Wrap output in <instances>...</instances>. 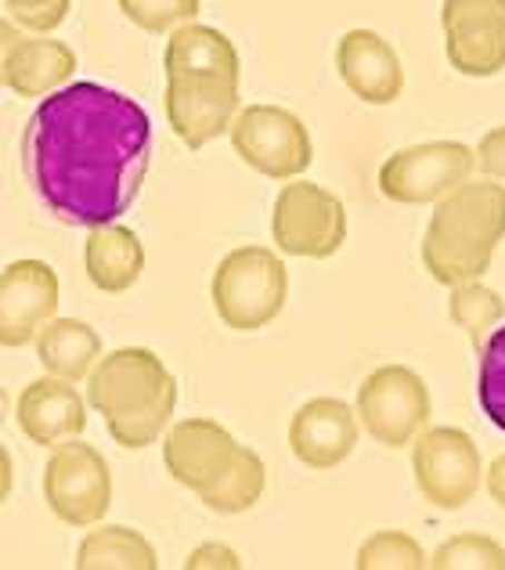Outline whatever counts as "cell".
<instances>
[{"label": "cell", "mask_w": 505, "mask_h": 570, "mask_svg": "<svg viewBox=\"0 0 505 570\" xmlns=\"http://www.w3.org/2000/svg\"><path fill=\"white\" fill-rule=\"evenodd\" d=\"M473 153H477V167L484 170V177L505 185V127L487 130Z\"/></svg>", "instance_id": "29"}, {"label": "cell", "mask_w": 505, "mask_h": 570, "mask_svg": "<svg viewBox=\"0 0 505 570\" xmlns=\"http://www.w3.org/2000/svg\"><path fill=\"white\" fill-rule=\"evenodd\" d=\"M11 491H14V462L8 455V448L0 444V505L11 499Z\"/></svg>", "instance_id": "32"}, {"label": "cell", "mask_w": 505, "mask_h": 570, "mask_svg": "<svg viewBox=\"0 0 505 570\" xmlns=\"http://www.w3.org/2000/svg\"><path fill=\"white\" fill-rule=\"evenodd\" d=\"M354 567L358 570H423L426 552L408 531H376L368 542H362Z\"/></svg>", "instance_id": "25"}, {"label": "cell", "mask_w": 505, "mask_h": 570, "mask_svg": "<svg viewBox=\"0 0 505 570\" xmlns=\"http://www.w3.org/2000/svg\"><path fill=\"white\" fill-rule=\"evenodd\" d=\"M336 69L347 91L365 105H394L405 91L400 55L376 29H347L336 43Z\"/></svg>", "instance_id": "16"}, {"label": "cell", "mask_w": 505, "mask_h": 570, "mask_svg": "<svg viewBox=\"0 0 505 570\" xmlns=\"http://www.w3.org/2000/svg\"><path fill=\"white\" fill-rule=\"evenodd\" d=\"M239 567H242L239 552L220 542H206L199 549H191L185 560V570H239Z\"/></svg>", "instance_id": "30"}, {"label": "cell", "mask_w": 505, "mask_h": 570, "mask_svg": "<svg viewBox=\"0 0 505 570\" xmlns=\"http://www.w3.org/2000/svg\"><path fill=\"white\" fill-rule=\"evenodd\" d=\"M440 29L455 72L487 80L505 69V0H444Z\"/></svg>", "instance_id": "12"}, {"label": "cell", "mask_w": 505, "mask_h": 570, "mask_svg": "<svg viewBox=\"0 0 505 570\" xmlns=\"http://www.w3.org/2000/svg\"><path fill=\"white\" fill-rule=\"evenodd\" d=\"M434 570H505V546L487 534H455L426 557Z\"/></svg>", "instance_id": "24"}, {"label": "cell", "mask_w": 505, "mask_h": 570, "mask_svg": "<svg viewBox=\"0 0 505 570\" xmlns=\"http://www.w3.org/2000/svg\"><path fill=\"white\" fill-rule=\"evenodd\" d=\"M231 148L249 170L271 181H293L304 177L315 163L310 130L296 112L281 105H242L231 119Z\"/></svg>", "instance_id": "8"}, {"label": "cell", "mask_w": 505, "mask_h": 570, "mask_svg": "<svg viewBox=\"0 0 505 570\" xmlns=\"http://www.w3.org/2000/svg\"><path fill=\"white\" fill-rule=\"evenodd\" d=\"M43 502L66 528H95L112 505V473L106 455L80 438L58 441L43 462Z\"/></svg>", "instance_id": "6"}, {"label": "cell", "mask_w": 505, "mask_h": 570, "mask_svg": "<svg viewBox=\"0 0 505 570\" xmlns=\"http://www.w3.org/2000/svg\"><path fill=\"white\" fill-rule=\"evenodd\" d=\"M239 452L242 444L214 419H181V423L167 426V441H162L167 473L181 488L196 491L199 499H206L228 476Z\"/></svg>", "instance_id": "13"}, {"label": "cell", "mask_w": 505, "mask_h": 570, "mask_svg": "<svg viewBox=\"0 0 505 570\" xmlns=\"http://www.w3.org/2000/svg\"><path fill=\"white\" fill-rule=\"evenodd\" d=\"M72 563L77 570H156L159 557L141 531L123 528V523H95Z\"/></svg>", "instance_id": "21"}, {"label": "cell", "mask_w": 505, "mask_h": 570, "mask_svg": "<svg viewBox=\"0 0 505 570\" xmlns=\"http://www.w3.org/2000/svg\"><path fill=\"white\" fill-rule=\"evenodd\" d=\"M14 37H19V29H14V22L0 19V87H4V55H8V48L14 43Z\"/></svg>", "instance_id": "33"}, {"label": "cell", "mask_w": 505, "mask_h": 570, "mask_svg": "<svg viewBox=\"0 0 505 570\" xmlns=\"http://www.w3.org/2000/svg\"><path fill=\"white\" fill-rule=\"evenodd\" d=\"M214 311L235 333H257L271 325L289 299V272L275 249L239 246L217 264L210 282Z\"/></svg>", "instance_id": "4"}, {"label": "cell", "mask_w": 505, "mask_h": 570, "mask_svg": "<svg viewBox=\"0 0 505 570\" xmlns=\"http://www.w3.org/2000/svg\"><path fill=\"white\" fill-rule=\"evenodd\" d=\"M412 473L429 505L455 513L477 499L484 484L481 448L458 426H423L412 438Z\"/></svg>", "instance_id": "9"}, {"label": "cell", "mask_w": 505, "mask_h": 570, "mask_svg": "<svg viewBox=\"0 0 505 570\" xmlns=\"http://www.w3.org/2000/svg\"><path fill=\"white\" fill-rule=\"evenodd\" d=\"M14 419L26 441L37 448H55L58 441L80 438L87 430V401L77 394V386L58 376H43L22 386L14 401Z\"/></svg>", "instance_id": "17"}, {"label": "cell", "mask_w": 505, "mask_h": 570, "mask_svg": "<svg viewBox=\"0 0 505 570\" xmlns=\"http://www.w3.org/2000/svg\"><path fill=\"white\" fill-rule=\"evenodd\" d=\"M87 404L101 412L116 444L141 452L170 426L177 380L148 347H120L101 354L87 372Z\"/></svg>", "instance_id": "2"}, {"label": "cell", "mask_w": 505, "mask_h": 570, "mask_svg": "<svg viewBox=\"0 0 505 570\" xmlns=\"http://www.w3.org/2000/svg\"><path fill=\"white\" fill-rule=\"evenodd\" d=\"M477 397L484 415L505 433V328H495L492 340H484L481 347Z\"/></svg>", "instance_id": "26"}, {"label": "cell", "mask_w": 505, "mask_h": 570, "mask_svg": "<svg viewBox=\"0 0 505 570\" xmlns=\"http://www.w3.org/2000/svg\"><path fill=\"white\" fill-rule=\"evenodd\" d=\"M271 238L286 257L329 261L347 243V206L329 188L293 177L275 199Z\"/></svg>", "instance_id": "5"}, {"label": "cell", "mask_w": 505, "mask_h": 570, "mask_svg": "<svg viewBox=\"0 0 505 570\" xmlns=\"http://www.w3.org/2000/svg\"><path fill=\"white\" fill-rule=\"evenodd\" d=\"M202 0H120V11L145 33H170V29L196 22Z\"/></svg>", "instance_id": "27"}, {"label": "cell", "mask_w": 505, "mask_h": 570, "mask_svg": "<svg viewBox=\"0 0 505 570\" xmlns=\"http://www.w3.org/2000/svg\"><path fill=\"white\" fill-rule=\"evenodd\" d=\"M484 484H487V494L495 499V505L505 509V452L495 455L492 466L484 470Z\"/></svg>", "instance_id": "31"}, {"label": "cell", "mask_w": 505, "mask_h": 570, "mask_svg": "<svg viewBox=\"0 0 505 570\" xmlns=\"http://www.w3.org/2000/svg\"><path fill=\"white\" fill-rule=\"evenodd\" d=\"M37 199L72 228H98L138 203L152 167V119L123 91L66 83L43 95L22 134Z\"/></svg>", "instance_id": "1"}, {"label": "cell", "mask_w": 505, "mask_h": 570, "mask_svg": "<svg viewBox=\"0 0 505 570\" xmlns=\"http://www.w3.org/2000/svg\"><path fill=\"white\" fill-rule=\"evenodd\" d=\"M37 362L48 376L80 383L101 357V336L80 318H48L37 333Z\"/></svg>", "instance_id": "20"}, {"label": "cell", "mask_w": 505, "mask_h": 570, "mask_svg": "<svg viewBox=\"0 0 505 570\" xmlns=\"http://www.w3.org/2000/svg\"><path fill=\"white\" fill-rule=\"evenodd\" d=\"M58 311V275L43 261H14L0 272V347H26Z\"/></svg>", "instance_id": "14"}, {"label": "cell", "mask_w": 505, "mask_h": 570, "mask_svg": "<svg viewBox=\"0 0 505 570\" xmlns=\"http://www.w3.org/2000/svg\"><path fill=\"white\" fill-rule=\"evenodd\" d=\"M77 72V55L69 43L51 37L19 33L4 55V87L19 98H43L66 87Z\"/></svg>", "instance_id": "18"}, {"label": "cell", "mask_w": 505, "mask_h": 570, "mask_svg": "<svg viewBox=\"0 0 505 570\" xmlns=\"http://www.w3.org/2000/svg\"><path fill=\"white\" fill-rule=\"evenodd\" d=\"M167 109L174 138L199 153L220 134H228L235 112L242 109V72L177 69L167 72Z\"/></svg>", "instance_id": "7"}, {"label": "cell", "mask_w": 505, "mask_h": 570, "mask_svg": "<svg viewBox=\"0 0 505 570\" xmlns=\"http://www.w3.org/2000/svg\"><path fill=\"white\" fill-rule=\"evenodd\" d=\"M264 488H267V466L264 459L253 452V448L242 444L239 459H235V466L228 470V476L220 480V484L199 499L206 509H214L220 517H239L246 509H253L260 499H264Z\"/></svg>", "instance_id": "22"}, {"label": "cell", "mask_w": 505, "mask_h": 570, "mask_svg": "<svg viewBox=\"0 0 505 570\" xmlns=\"http://www.w3.org/2000/svg\"><path fill=\"white\" fill-rule=\"evenodd\" d=\"M358 415L347 401L339 397H315L304 409H296L289 423V448L296 462L307 470H336L354 455L358 448Z\"/></svg>", "instance_id": "15"}, {"label": "cell", "mask_w": 505, "mask_h": 570, "mask_svg": "<svg viewBox=\"0 0 505 570\" xmlns=\"http://www.w3.org/2000/svg\"><path fill=\"white\" fill-rule=\"evenodd\" d=\"M505 238V185L463 181L434 203L423 235V264L434 282L455 285L484 278Z\"/></svg>", "instance_id": "3"}, {"label": "cell", "mask_w": 505, "mask_h": 570, "mask_svg": "<svg viewBox=\"0 0 505 570\" xmlns=\"http://www.w3.org/2000/svg\"><path fill=\"white\" fill-rule=\"evenodd\" d=\"M477 174V153L463 141H426L400 148L379 167L383 199L400 206H426Z\"/></svg>", "instance_id": "11"}, {"label": "cell", "mask_w": 505, "mask_h": 570, "mask_svg": "<svg viewBox=\"0 0 505 570\" xmlns=\"http://www.w3.org/2000/svg\"><path fill=\"white\" fill-rule=\"evenodd\" d=\"M14 26L29 29V33H51L66 22L72 0H4Z\"/></svg>", "instance_id": "28"}, {"label": "cell", "mask_w": 505, "mask_h": 570, "mask_svg": "<svg viewBox=\"0 0 505 570\" xmlns=\"http://www.w3.org/2000/svg\"><path fill=\"white\" fill-rule=\"evenodd\" d=\"M4 415H8V394L0 390V423H4Z\"/></svg>", "instance_id": "34"}, {"label": "cell", "mask_w": 505, "mask_h": 570, "mask_svg": "<svg viewBox=\"0 0 505 570\" xmlns=\"http://www.w3.org/2000/svg\"><path fill=\"white\" fill-rule=\"evenodd\" d=\"M448 289H452V296H448L452 322L463 328L466 340L481 351L487 333H492V328L505 318V299L495 289H487L481 278L455 282V285H448Z\"/></svg>", "instance_id": "23"}, {"label": "cell", "mask_w": 505, "mask_h": 570, "mask_svg": "<svg viewBox=\"0 0 505 570\" xmlns=\"http://www.w3.org/2000/svg\"><path fill=\"white\" fill-rule=\"evenodd\" d=\"M429 412H434L429 386L408 365H379L358 386L354 401L358 426L386 448H408L415 433L429 423Z\"/></svg>", "instance_id": "10"}, {"label": "cell", "mask_w": 505, "mask_h": 570, "mask_svg": "<svg viewBox=\"0 0 505 570\" xmlns=\"http://www.w3.org/2000/svg\"><path fill=\"white\" fill-rule=\"evenodd\" d=\"M83 243V267L87 278H91L95 289L101 293H127L138 285L145 272V246L133 228L127 224H98V228H87Z\"/></svg>", "instance_id": "19"}]
</instances>
